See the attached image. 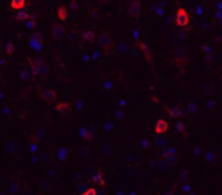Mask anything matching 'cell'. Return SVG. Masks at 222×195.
<instances>
[{"instance_id": "cell-1", "label": "cell", "mask_w": 222, "mask_h": 195, "mask_svg": "<svg viewBox=\"0 0 222 195\" xmlns=\"http://www.w3.org/2000/svg\"><path fill=\"white\" fill-rule=\"evenodd\" d=\"M173 62L180 69L183 71L189 62V51L185 47H179L173 52Z\"/></svg>"}, {"instance_id": "cell-2", "label": "cell", "mask_w": 222, "mask_h": 195, "mask_svg": "<svg viewBox=\"0 0 222 195\" xmlns=\"http://www.w3.org/2000/svg\"><path fill=\"white\" fill-rule=\"evenodd\" d=\"M66 36V29L63 25H61L60 23L54 22L51 26V37L55 41L63 40L64 37Z\"/></svg>"}, {"instance_id": "cell-3", "label": "cell", "mask_w": 222, "mask_h": 195, "mask_svg": "<svg viewBox=\"0 0 222 195\" xmlns=\"http://www.w3.org/2000/svg\"><path fill=\"white\" fill-rule=\"evenodd\" d=\"M190 23V15L184 8H179L176 14V25L178 27H185Z\"/></svg>"}, {"instance_id": "cell-4", "label": "cell", "mask_w": 222, "mask_h": 195, "mask_svg": "<svg viewBox=\"0 0 222 195\" xmlns=\"http://www.w3.org/2000/svg\"><path fill=\"white\" fill-rule=\"evenodd\" d=\"M127 12L128 15L132 17V19L139 17L140 14H141V3H140L139 0H132V1L129 2Z\"/></svg>"}, {"instance_id": "cell-5", "label": "cell", "mask_w": 222, "mask_h": 195, "mask_svg": "<svg viewBox=\"0 0 222 195\" xmlns=\"http://www.w3.org/2000/svg\"><path fill=\"white\" fill-rule=\"evenodd\" d=\"M98 41L102 49L105 51H107L112 47V37L111 35H110V33L107 32H103L99 35Z\"/></svg>"}, {"instance_id": "cell-6", "label": "cell", "mask_w": 222, "mask_h": 195, "mask_svg": "<svg viewBox=\"0 0 222 195\" xmlns=\"http://www.w3.org/2000/svg\"><path fill=\"white\" fill-rule=\"evenodd\" d=\"M154 130H155L156 135H163V133H165V132L168 130V123H167L165 119L159 118V119L156 122L155 129Z\"/></svg>"}, {"instance_id": "cell-7", "label": "cell", "mask_w": 222, "mask_h": 195, "mask_svg": "<svg viewBox=\"0 0 222 195\" xmlns=\"http://www.w3.org/2000/svg\"><path fill=\"white\" fill-rule=\"evenodd\" d=\"M41 99L47 103H52L57 99V95L53 90H47V91H44L41 93Z\"/></svg>"}, {"instance_id": "cell-8", "label": "cell", "mask_w": 222, "mask_h": 195, "mask_svg": "<svg viewBox=\"0 0 222 195\" xmlns=\"http://www.w3.org/2000/svg\"><path fill=\"white\" fill-rule=\"evenodd\" d=\"M57 15L61 21H65L67 19V15H68V11H67L66 7L63 6V4H60V6L57 7Z\"/></svg>"}, {"instance_id": "cell-9", "label": "cell", "mask_w": 222, "mask_h": 195, "mask_svg": "<svg viewBox=\"0 0 222 195\" xmlns=\"http://www.w3.org/2000/svg\"><path fill=\"white\" fill-rule=\"evenodd\" d=\"M72 108L70 103H66V102H60V103L57 104L55 106V110L61 114H65V113H68Z\"/></svg>"}, {"instance_id": "cell-10", "label": "cell", "mask_w": 222, "mask_h": 195, "mask_svg": "<svg viewBox=\"0 0 222 195\" xmlns=\"http://www.w3.org/2000/svg\"><path fill=\"white\" fill-rule=\"evenodd\" d=\"M27 61H28L29 66H36V67H40V66L44 65L46 62L42 57H27Z\"/></svg>"}, {"instance_id": "cell-11", "label": "cell", "mask_w": 222, "mask_h": 195, "mask_svg": "<svg viewBox=\"0 0 222 195\" xmlns=\"http://www.w3.org/2000/svg\"><path fill=\"white\" fill-rule=\"evenodd\" d=\"M26 4V0H11L10 6L14 10H23Z\"/></svg>"}, {"instance_id": "cell-12", "label": "cell", "mask_w": 222, "mask_h": 195, "mask_svg": "<svg viewBox=\"0 0 222 195\" xmlns=\"http://www.w3.org/2000/svg\"><path fill=\"white\" fill-rule=\"evenodd\" d=\"M92 180H93L96 184H99V186H105L104 179H103V173H102L101 171H96V173L93 175V177H92Z\"/></svg>"}, {"instance_id": "cell-13", "label": "cell", "mask_w": 222, "mask_h": 195, "mask_svg": "<svg viewBox=\"0 0 222 195\" xmlns=\"http://www.w3.org/2000/svg\"><path fill=\"white\" fill-rule=\"evenodd\" d=\"M165 110L168 112V114L173 118H177V117H182L181 116V111L179 107H173V108H167L165 107Z\"/></svg>"}, {"instance_id": "cell-14", "label": "cell", "mask_w": 222, "mask_h": 195, "mask_svg": "<svg viewBox=\"0 0 222 195\" xmlns=\"http://www.w3.org/2000/svg\"><path fill=\"white\" fill-rule=\"evenodd\" d=\"M83 39L86 41H88V42H93L95 38V35L92 31H85V32L83 33Z\"/></svg>"}, {"instance_id": "cell-15", "label": "cell", "mask_w": 222, "mask_h": 195, "mask_svg": "<svg viewBox=\"0 0 222 195\" xmlns=\"http://www.w3.org/2000/svg\"><path fill=\"white\" fill-rule=\"evenodd\" d=\"M177 148H173V146H170V148H166L164 151H163V157L164 158H167L168 156L170 155H173V154H177Z\"/></svg>"}, {"instance_id": "cell-16", "label": "cell", "mask_w": 222, "mask_h": 195, "mask_svg": "<svg viewBox=\"0 0 222 195\" xmlns=\"http://www.w3.org/2000/svg\"><path fill=\"white\" fill-rule=\"evenodd\" d=\"M154 143H155V145L157 148H164L166 145V140L165 138H163L162 135H157V137L154 140Z\"/></svg>"}, {"instance_id": "cell-17", "label": "cell", "mask_w": 222, "mask_h": 195, "mask_svg": "<svg viewBox=\"0 0 222 195\" xmlns=\"http://www.w3.org/2000/svg\"><path fill=\"white\" fill-rule=\"evenodd\" d=\"M21 79H22L23 81H25V82H27L30 79V77H32V72H29L28 69L27 68H24L22 71V73H21Z\"/></svg>"}, {"instance_id": "cell-18", "label": "cell", "mask_w": 222, "mask_h": 195, "mask_svg": "<svg viewBox=\"0 0 222 195\" xmlns=\"http://www.w3.org/2000/svg\"><path fill=\"white\" fill-rule=\"evenodd\" d=\"M28 17H30V15H29L28 13L26 12V11H23V10H21V11H19L17 15H16L14 19H15L16 21H24V20H27Z\"/></svg>"}, {"instance_id": "cell-19", "label": "cell", "mask_w": 222, "mask_h": 195, "mask_svg": "<svg viewBox=\"0 0 222 195\" xmlns=\"http://www.w3.org/2000/svg\"><path fill=\"white\" fill-rule=\"evenodd\" d=\"M165 161L167 162L168 165H176V164L179 162V156H178L177 154L170 155V156H168L167 158H165Z\"/></svg>"}, {"instance_id": "cell-20", "label": "cell", "mask_w": 222, "mask_h": 195, "mask_svg": "<svg viewBox=\"0 0 222 195\" xmlns=\"http://www.w3.org/2000/svg\"><path fill=\"white\" fill-rule=\"evenodd\" d=\"M39 71H40L39 75H41L42 77H46V76L49 75V71H50V67H49V65H48V64L44 63V65L39 67Z\"/></svg>"}, {"instance_id": "cell-21", "label": "cell", "mask_w": 222, "mask_h": 195, "mask_svg": "<svg viewBox=\"0 0 222 195\" xmlns=\"http://www.w3.org/2000/svg\"><path fill=\"white\" fill-rule=\"evenodd\" d=\"M95 132H96V130H95L94 127H90V128H88V129H87L86 141H89V140H91V139L95 135Z\"/></svg>"}, {"instance_id": "cell-22", "label": "cell", "mask_w": 222, "mask_h": 195, "mask_svg": "<svg viewBox=\"0 0 222 195\" xmlns=\"http://www.w3.org/2000/svg\"><path fill=\"white\" fill-rule=\"evenodd\" d=\"M189 171H186V170H184V171H182V172L180 173V176H179V179H180L181 182L183 183H186L187 180H189Z\"/></svg>"}, {"instance_id": "cell-23", "label": "cell", "mask_w": 222, "mask_h": 195, "mask_svg": "<svg viewBox=\"0 0 222 195\" xmlns=\"http://www.w3.org/2000/svg\"><path fill=\"white\" fill-rule=\"evenodd\" d=\"M9 192H10V195H16L19 193V186H17V183H12V184L10 186Z\"/></svg>"}, {"instance_id": "cell-24", "label": "cell", "mask_w": 222, "mask_h": 195, "mask_svg": "<svg viewBox=\"0 0 222 195\" xmlns=\"http://www.w3.org/2000/svg\"><path fill=\"white\" fill-rule=\"evenodd\" d=\"M32 37H33V40H35L37 44H42V42H44V39H42V36L40 33L36 32Z\"/></svg>"}, {"instance_id": "cell-25", "label": "cell", "mask_w": 222, "mask_h": 195, "mask_svg": "<svg viewBox=\"0 0 222 195\" xmlns=\"http://www.w3.org/2000/svg\"><path fill=\"white\" fill-rule=\"evenodd\" d=\"M204 92H205V95H211L213 92V86L210 84H206L204 86Z\"/></svg>"}, {"instance_id": "cell-26", "label": "cell", "mask_w": 222, "mask_h": 195, "mask_svg": "<svg viewBox=\"0 0 222 195\" xmlns=\"http://www.w3.org/2000/svg\"><path fill=\"white\" fill-rule=\"evenodd\" d=\"M187 112H190V113L194 114L197 112V105L195 103H193V102H191V103H189V105H187Z\"/></svg>"}, {"instance_id": "cell-27", "label": "cell", "mask_w": 222, "mask_h": 195, "mask_svg": "<svg viewBox=\"0 0 222 195\" xmlns=\"http://www.w3.org/2000/svg\"><path fill=\"white\" fill-rule=\"evenodd\" d=\"M181 192L184 193V194H189V193L192 192V189H191V186L187 184V183H184V184H182V186H181Z\"/></svg>"}, {"instance_id": "cell-28", "label": "cell", "mask_w": 222, "mask_h": 195, "mask_svg": "<svg viewBox=\"0 0 222 195\" xmlns=\"http://www.w3.org/2000/svg\"><path fill=\"white\" fill-rule=\"evenodd\" d=\"M13 52H14V46H13V44H7V47H6V53L8 54V55H12Z\"/></svg>"}, {"instance_id": "cell-29", "label": "cell", "mask_w": 222, "mask_h": 195, "mask_svg": "<svg viewBox=\"0 0 222 195\" xmlns=\"http://www.w3.org/2000/svg\"><path fill=\"white\" fill-rule=\"evenodd\" d=\"M81 195H96V190L94 188H89L83 193H81Z\"/></svg>"}, {"instance_id": "cell-30", "label": "cell", "mask_w": 222, "mask_h": 195, "mask_svg": "<svg viewBox=\"0 0 222 195\" xmlns=\"http://www.w3.org/2000/svg\"><path fill=\"white\" fill-rule=\"evenodd\" d=\"M90 16H91L92 19H98V17H99V11L96 9H94V8L90 9Z\"/></svg>"}, {"instance_id": "cell-31", "label": "cell", "mask_w": 222, "mask_h": 195, "mask_svg": "<svg viewBox=\"0 0 222 195\" xmlns=\"http://www.w3.org/2000/svg\"><path fill=\"white\" fill-rule=\"evenodd\" d=\"M59 158H60L61 161H64L65 158H67V153H66V151H65V148H62L60 151V153H59Z\"/></svg>"}, {"instance_id": "cell-32", "label": "cell", "mask_w": 222, "mask_h": 195, "mask_svg": "<svg viewBox=\"0 0 222 195\" xmlns=\"http://www.w3.org/2000/svg\"><path fill=\"white\" fill-rule=\"evenodd\" d=\"M168 166H169V165L167 164V162H166V161H159L158 162V166H157V167H160L163 170H167V169H168Z\"/></svg>"}, {"instance_id": "cell-33", "label": "cell", "mask_w": 222, "mask_h": 195, "mask_svg": "<svg viewBox=\"0 0 222 195\" xmlns=\"http://www.w3.org/2000/svg\"><path fill=\"white\" fill-rule=\"evenodd\" d=\"M77 190H78V192L79 193H83L87 190V184H85V183H80V184H78V186H77Z\"/></svg>"}, {"instance_id": "cell-34", "label": "cell", "mask_w": 222, "mask_h": 195, "mask_svg": "<svg viewBox=\"0 0 222 195\" xmlns=\"http://www.w3.org/2000/svg\"><path fill=\"white\" fill-rule=\"evenodd\" d=\"M177 129L179 130L180 132H182V133H184L185 132V126H184V124L183 123H178L177 124Z\"/></svg>"}, {"instance_id": "cell-35", "label": "cell", "mask_w": 222, "mask_h": 195, "mask_svg": "<svg viewBox=\"0 0 222 195\" xmlns=\"http://www.w3.org/2000/svg\"><path fill=\"white\" fill-rule=\"evenodd\" d=\"M215 106H216V103H215L213 101H208V102H207V107H208L209 111L215 110Z\"/></svg>"}, {"instance_id": "cell-36", "label": "cell", "mask_w": 222, "mask_h": 195, "mask_svg": "<svg viewBox=\"0 0 222 195\" xmlns=\"http://www.w3.org/2000/svg\"><path fill=\"white\" fill-rule=\"evenodd\" d=\"M80 131V137L83 139V140H86V137H87V128H80L79 129Z\"/></svg>"}, {"instance_id": "cell-37", "label": "cell", "mask_w": 222, "mask_h": 195, "mask_svg": "<svg viewBox=\"0 0 222 195\" xmlns=\"http://www.w3.org/2000/svg\"><path fill=\"white\" fill-rule=\"evenodd\" d=\"M30 67H32V75H34V76L39 75V73H40L39 67H36V66H30Z\"/></svg>"}, {"instance_id": "cell-38", "label": "cell", "mask_w": 222, "mask_h": 195, "mask_svg": "<svg viewBox=\"0 0 222 195\" xmlns=\"http://www.w3.org/2000/svg\"><path fill=\"white\" fill-rule=\"evenodd\" d=\"M213 158H215V156H213V154H211V153H208V154L206 155V159L208 162L213 161Z\"/></svg>"}, {"instance_id": "cell-39", "label": "cell", "mask_w": 222, "mask_h": 195, "mask_svg": "<svg viewBox=\"0 0 222 195\" xmlns=\"http://www.w3.org/2000/svg\"><path fill=\"white\" fill-rule=\"evenodd\" d=\"M157 166H158V163H157V162H155V161L149 162V167H151V168H155V167H157Z\"/></svg>"}, {"instance_id": "cell-40", "label": "cell", "mask_w": 222, "mask_h": 195, "mask_svg": "<svg viewBox=\"0 0 222 195\" xmlns=\"http://www.w3.org/2000/svg\"><path fill=\"white\" fill-rule=\"evenodd\" d=\"M143 146V148H147L149 145V141L147 140H142V144H141Z\"/></svg>"}, {"instance_id": "cell-41", "label": "cell", "mask_w": 222, "mask_h": 195, "mask_svg": "<svg viewBox=\"0 0 222 195\" xmlns=\"http://www.w3.org/2000/svg\"><path fill=\"white\" fill-rule=\"evenodd\" d=\"M36 150H37V144H36V143H34V144H33L32 146H30V151H32V152H35Z\"/></svg>"}, {"instance_id": "cell-42", "label": "cell", "mask_w": 222, "mask_h": 195, "mask_svg": "<svg viewBox=\"0 0 222 195\" xmlns=\"http://www.w3.org/2000/svg\"><path fill=\"white\" fill-rule=\"evenodd\" d=\"M27 26H28L29 28H34V27H35V22H34V21H33V22H29Z\"/></svg>"}, {"instance_id": "cell-43", "label": "cell", "mask_w": 222, "mask_h": 195, "mask_svg": "<svg viewBox=\"0 0 222 195\" xmlns=\"http://www.w3.org/2000/svg\"><path fill=\"white\" fill-rule=\"evenodd\" d=\"M165 195H173V190H170L168 192H166Z\"/></svg>"}, {"instance_id": "cell-44", "label": "cell", "mask_w": 222, "mask_h": 195, "mask_svg": "<svg viewBox=\"0 0 222 195\" xmlns=\"http://www.w3.org/2000/svg\"><path fill=\"white\" fill-rule=\"evenodd\" d=\"M116 195H125V193L123 192V191H117V192H116Z\"/></svg>"}, {"instance_id": "cell-45", "label": "cell", "mask_w": 222, "mask_h": 195, "mask_svg": "<svg viewBox=\"0 0 222 195\" xmlns=\"http://www.w3.org/2000/svg\"><path fill=\"white\" fill-rule=\"evenodd\" d=\"M99 1H100L101 3H106V2L108 1V0H99Z\"/></svg>"}, {"instance_id": "cell-46", "label": "cell", "mask_w": 222, "mask_h": 195, "mask_svg": "<svg viewBox=\"0 0 222 195\" xmlns=\"http://www.w3.org/2000/svg\"><path fill=\"white\" fill-rule=\"evenodd\" d=\"M128 195H136V192H130Z\"/></svg>"}, {"instance_id": "cell-47", "label": "cell", "mask_w": 222, "mask_h": 195, "mask_svg": "<svg viewBox=\"0 0 222 195\" xmlns=\"http://www.w3.org/2000/svg\"><path fill=\"white\" fill-rule=\"evenodd\" d=\"M187 195H195V194H193V193L191 192V193H189V194H187Z\"/></svg>"}]
</instances>
